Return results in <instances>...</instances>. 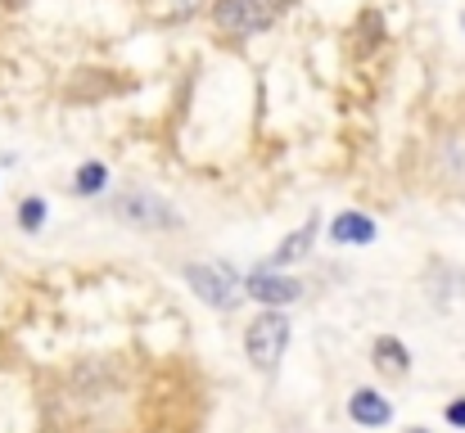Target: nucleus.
<instances>
[{"label": "nucleus", "instance_id": "obj_1", "mask_svg": "<svg viewBox=\"0 0 465 433\" xmlns=\"http://www.w3.org/2000/svg\"><path fill=\"white\" fill-rule=\"evenodd\" d=\"M285 348H290V320H285V311L267 307L262 316H253V320H249V330H244V352H249L253 370L272 375V370L281 366Z\"/></svg>", "mask_w": 465, "mask_h": 433}, {"label": "nucleus", "instance_id": "obj_2", "mask_svg": "<svg viewBox=\"0 0 465 433\" xmlns=\"http://www.w3.org/2000/svg\"><path fill=\"white\" fill-rule=\"evenodd\" d=\"M185 285L194 289V298H203L217 311L240 307V276L231 262H190L185 267Z\"/></svg>", "mask_w": 465, "mask_h": 433}, {"label": "nucleus", "instance_id": "obj_3", "mask_svg": "<svg viewBox=\"0 0 465 433\" xmlns=\"http://www.w3.org/2000/svg\"><path fill=\"white\" fill-rule=\"evenodd\" d=\"M114 212H118L123 221L141 226V231H181L176 208H172L167 199L150 194V190H127V194H118V199H114Z\"/></svg>", "mask_w": 465, "mask_h": 433}, {"label": "nucleus", "instance_id": "obj_4", "mask_svg": "<svg viewBox=\"0 0 465 433\" xmlns=\"http://www.w3.org/2000/svg\"><path fill=\"white\" fill-rule=\"evenodd\" d=\"M213 23L231 36H258L272 27V9L258 0H213Z\"/></svg>", "mask_w": 465, "mask_h": 433}, {"label": "nucleus", "instance_id": "obj_5", "mask_svg": "<svg viewBox=\"0 0 465 433\" xmlns=\"http://www.w3.org/2000/svg\"><path fill=\"white\" fill-rule=\"evenodd\" d=\"M240 293H249V298H258V302H267V307H285V302H294V298H303V285L294 280V276H285V271H267V267H258Z\"/></svg>", "mask_w": 465, "mask_h": 433}, {"label": "nucleus", "instance_id": "obj_6", "mask_svg": "<svg viewBox=\"0 0 465 433\" xmlns=\"http://www.w3.org/2000/svg\"><path fill=\"white\" fill-rule=\"evenodd\" d=\"M348 416H352L361 429H384V425L393 420V407H389V398H380L375 389H357V393L348 398Z\"/></svg>", "mask_w": 465, "mask_h": 433}, {"label": "nucleus", "instance_id": "obj_7", "mask_svg": "<svg viewBox=\"0 0 465 433\" xmlns=\"http://www.w3.org/2000/svg\"><path fill=\"white\" fill-rule=\"evenodd\" d=\"M312 244H316V217L303 221L294 235H285L281 244H276V253L267 258V271H285V267H294V262H303L312 253Z\"/></svg>", "mask_w": 465, "mask_h": 433}, {"label": "nucleus", "instance_id": "obj_8", "mask_svg": "<svg viewBox=\"0 0 465 433\" xmlns=\"http://www.w3.org/2000/svg\"><path fill=\"white\" fill-rule=\"evenodd\" d=\"M334 244H375V221L366 212H339L330 226Z\"/></svg>", "mask_w": 465, "mask_h": 433}, {"label": "nucleus", "instance_id": "obj_9", "mask_svg": "<svg viewBox=\"0 0 465 433\" xmlns=\"http://www.w3.org/2000/svg\"><path fill=\"white\" fill-rule=\"evenodd\" d=\"M439 172L448 181H465V136H448L439 144Z\"/></svg>", "mask_w": 465, "mask_h": 433}, {"label": "nucleus", "instance_id": "obj_10", "mask_svg": "<svg viewBox=\"0 0 465 433\" xmlns=\"http://www.w3.org/2000/svg\"><path fill=\"white\" fill-rule=\"evenodd\" d=\"M375 366L389 370V375H407L411 370V357H407V348L398 339H380L375 343Z\"/></svg>", "mask_w": 465, "mask_h": 433}, {"label": "nucleus", "instance_id": "obj_11", "mask_svg": "<svg viewBox=\"0 0 465 433\" xmlns=\"http://www.w3.org/2000/svg\"><path fill=\"white\" fill-rule=\"evenodd\" d=\"M104 185H109V167L104 162H82L77 167V181H73L77 194H100Z\"/></svg>", "mask_w": 465, "mask_h": 433}, {"label": "nucleus", "instance_id": "obj_12", "mask_svg": "<svg viewBox=\"0 0 465 433\" xmlns=\"http://www.w3.org/2000/svg\"><path fill=\"white\" fill-rule=\"evenodd\" d=\"M357 36H361V50H375V45L384 41V18H380V14H361Z\"/></svg>", "mask_w": 465, "mask_h": 433}, {"label": "nucleus", "instance_id": "obj_13", "mask_svg": "<svg viewBox=\"0 0 465 433\" xmlns=\"http://www.w3.org/2000/svg\"><path fill=\"white\" fill-rule=\"evenodd\" d=\"M41 221H45V199H23L18 203V226L23 231H41Z\"/></svg>", "mask_w": 465, "mask_h": 433}, {"label": "nucleus", "instance_id": "obj_14", "mask_svg": "<svg viewBox=\"0 0 465 433\" xmlns=\"http://www.w3.org/2000/svg\"><path fill=\"white\" fill-rule=\"evenodd\" d=\"M448 425H457V429H465V398H457V402L448 407Z\"/></svg>", "mask_w": 465, "mask_h": 433}, {"label": "nucleus", "instance_id": "obj_15", "mask_svg": "<svg viewBox=\"0 0 465 433\" xmlns=\"http://www.w3.org/2000/svg\"><path fill=\"white\" fill-rule=\"evenodd\" d=\"M258 5H267V9H290L294 0H258Z\"/></svg>", "mask_w": 465, "mask_h": 433}, {"label": "nucleus", "instance_id": "obj_16", "mask_svg": "<svg viewBox=\"0 0 465 433\" xmlns=\"http://www.w3.org/2000/svg\"><path fill=\"white\" fill-rule=\"evenodd\" d=\"M0 5H23V0H0Z\"/></svg>", "mask_w": 465, "mask_h": 433}, {"label": "nucleus", "instance_id": "obj_17", "mask_svg": "<svg viewBox=\"0 0 465 433\" xmlns=\"http://www.w3.org/2000/svg\"><path fill=\"white\" fill-rule=\"evenodd\" d=\"M461 23H465V14H461Z\"/></svg>", "mask_w": 465, "mask_h": 433}]
</instances>
